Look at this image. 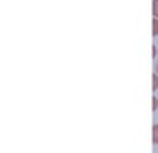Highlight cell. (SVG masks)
<instances>
[{"instance_id":"1","label":"cell","mask_w":158,"mask_h":153,"mask_svg":"<svg viewBox=\"0 0 158 153\" xmlns=\"http://www.w3.org/2000/svg\"><path fill=\"white\" fill-rule=\"evenodd\" d=\"M152 13L153 17L158 18V0H153V5H152Z\"/></svg>"},{"instance_id":"2","label":"cell","mask_w":158,"mask_h":153,"mask_svg":"<svg viewBox=\"0 0 158 153\" xmlns=\"http://www.w3.org/2000/svg\"><path fill=\"white\" fill-rule=\"evenodd\" d=\"M152 140L155 145H158V125H153V137H152Z\"/></svg>"},{"instance_id":"3","label":"cell","mask_w":158,"mask_h":153,"mask_svg":"<svg viewBox=\"0 0 158 153\" xmlns=\"http://www.w3.org/2000/svg\"><path fill=\"white\" fill-rule=\"evenodd\" d=\"M153 36H158V18L153 17Z\"/></svg>"},{"instance_id":"4","label":"cell","mask_w":158,"mask_h":153,"mask_svg":"<svg viewBox=\"0 0 158 153\" xmlns=\"http://www.w3.org/2000/svg\"><path fill=\"white\" fill-rule=\"evenodd\" d=\"M152 79H153V91H156V89H158V74L155 72Z\"/></svg>"},{"instance_id":"5","label":"cell","mask_w":158,"mask_h":153,"mask_svg":"<svg viewBox=\"0 0 158 153\" xmlns=\"http://www.w3.org/2000/svg\"><path fill=\"white\" fill-rule=\"evenodd\" d=\"M152 109H153V110H156V109H158V99H156V97H153V105H152Z\"/></svg>"},{"instance_id":"6","label":"cell","mask_w":158,"mask_h":153,"mask_svg":"<svg viewBox=\"0 0 158 153\" xmlns=\"http://www.w3.org/2000/svg\"><path fill=\"white\" fill-rule=\"evenodd\" d=\"M152 49H153V53H152V56H153V58H155V56H156V48H155V46H153Z\"/></svg>"},{"instance_id":"7","label":"cell","mask_w":158,"mask_h":153,"mask_svg":"<svg viewBox=\"0 0 158 153\" xmlns=\"http://www.w3.org/2000/svg\"><path fill=\"white\" fill-rule=\"evenodd\" d=\"M155 72H156V74H158V64H156V71H155Z\"/></svg>"}]
</instances>
